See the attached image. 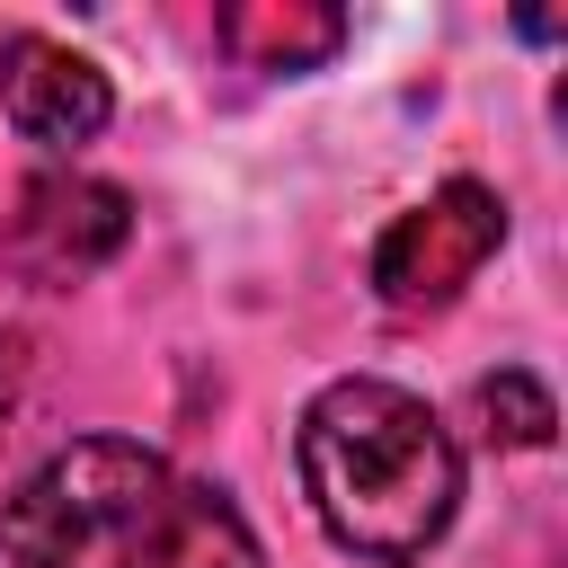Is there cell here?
Returning <instances> with one entry per match:
<instances>
[{"instance_id":"4","label":"cell","mask_w":568,"mask_h":568,"mask_svg":"<svg viewBox=\"0 0 568 568\" xmlns=\"http://www.w3.org/2000/svg\"><path fill=\"white\" fill-rule=\"evenodd\" d=\"M124 240H133L124 186L80 178V169H36V178L18 186V204H9V257H18L36 284H80V275L106 266Z\"/></svg>"},{"instance_id":"1","label":"cell","mask_w":568,"mask_h":568,"mask_svg":"<svg viewBox=\"0 0 568 568\" xmlns=\"http://www.w3.org/2000/svg\"><path fill=\"white\" fill-rule=\"evenodd\" d=\"M0 550L18 568H266L248 515L213 479L124 435L44 453L0 506Z\"/></svg>"},{"instance_id":"2","label":"cell","mask_w":568,"mask_h":568,"mask_svg":"<svg viewBox=\"0 0 568 568\" xmlns=\"http://www.w3.org/2000/svg\"><path fill=\"white\" fill-rule=\"evenodd\" d=\"M293 462H302V497L328 524V541L373 568H408L453 532L462 444L399 382H373V373L328 382L293 426Z\"/></svg>"},{"instance_id":"3","label":"cell","mask_w":568,"mask_h":568,"mask_svg":"<svg viewBox=\"0 0 568 568\" xmlns=\"http://www.w3.org/2000/svg\"><path fill=\"white\" fill-rule=\"evenodd\" d=\"M506 248V195L479 178H444L426 204H408L382 240H373V293L399 320H426L444 302H462V284Z\"/></svg>"},{"instance_id":"7","label":"cell","mask_w":568,"mask_h":568,"mask_svg":"<svg viewBox=\"0 0 568 568\" xmlns=\"http://www.w3.org/2000/svg\"><path fill=\"white\" fill-rule=\"evenodd\" d=\"M479 417H488V444H550V426H559V408H550V390L532 382V373H488L479 382Z\"/></svg>"},{"instance_id":"8","label":"cell","mask_w":568,"mask_h":568,"mask_svg":"<svg viewBox=\"0 0 568 568\" xmlns=\"http://www.w3.org/2000/svg\"><path fill=\"white\" fill-rule=\"evenodd\" d=\"M18 382H27V346L0 328V426H9V408H18Z\"/></svg>"},{"instance_id":"6","label":"cell","mask_w":568,"mask_h":568,"mask_svg":"<svg viewBox=\"0 0 568 568\" xmlns=\"http://www.w3.org/2000/svg\"><path fill=\"white\" fill-rule=\"evenodd\" d=\"M213 36L248 62V71H311L346 44V18L320 0H240L213 18Z\"/></svg>"},{"instance_id":"5","label":"cell","mask_w":568,"mask_h":568,"mask_svg":"<svg viewBox=\"0 0 568 568\" xmlns=\"http://www.w3.org/2000/svg\"><path fill=\"white\" fill-rule=\"evenodd\" d=\"M0 115L36 142V151H80L106 133L115 115V89L89 53H71L62 36H36V27H9L0 36Z\"/></svg>"}]
</instances>
